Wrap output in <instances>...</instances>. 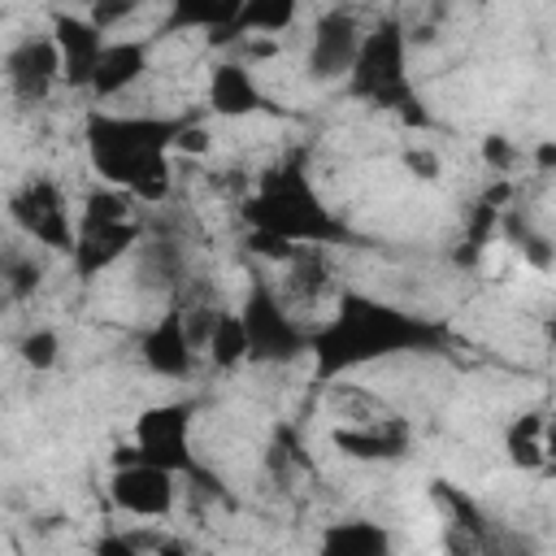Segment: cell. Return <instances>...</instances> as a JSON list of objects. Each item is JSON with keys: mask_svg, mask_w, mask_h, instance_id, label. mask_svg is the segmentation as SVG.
Segmentation results:
<instances>
[{"mask_svg": "<svg viewBox=\"0 0 556 556\" xmlns=\"http://www.w3.org/2000/svg\"><path fill=\"white\" fill-rule=\"evenodd\" d=\"M447 348V330L404 304L378 300L369 291H339L330 317L308 334V361L317 382H339L343 374L395 361L434 356Z\"/></svg>", "mask_w": 556, "mask_h": 556, "instance_id": "obj_1", "label": "cell"}, {"mask_svg": "<svg viewBox=\"0 0 556 556\" xmlns=\"http://www.w3.org/2000/svg\"><path fill=\"white\" fill-rule=\"evenodd\" d=\"M187 117H156V113H87L83 143L91 169L104 187H117L135 200H161L174 174V143Z\"/></svg>", "mask_w": 556, "mask_h": 556, "instance_id": "obj_2", "label": "cell"}, {"mask_svg": "<svg viewBox=\"0 0 556 556\" xmlns=\"http://www.w3.org/2000/svg\"><path fill=\"white\" fill-rule=\"evenodd\" d=\"M243 222L252 235H274L291 248H326L348 239V222L321 200L304 156H287L261 174L256 191L243 200Z\"/></svg>", "mask_w": 556, "mask_h": 556, "instance_id": "obj_3", "label": "cell"}, {"mask_svg": "<svg viewBox=\"0 0 556 556\" xmlns=\"http://www.w3.org/2000/svg\"><path fill=\"white\" fill-rule=\"evenodd\" d=\"M139 243H143L139 200L117 187H96L78 208V239L70 252V269L78 282H96L122 256L139 252Z\"/></svg>", "mask_w": 556, "mask_h": 556, "instance_id": "obj_4", "label": "cell"}, {"mask_svg": "<svg viewBox=\"0 0 556 556\" xmlns=\"http://www.w3.org/2000/svg\"><path fill=\"white\" fill-rule=\"evenodd\" d=\"M348 96L378 104V109H391L408 122H426L421 100H417L413 78H408V35L395 17H382L378 26L365 30L356 70L348 78Z\"/></svg>", "mask_w": 556, "mask_h": 556, "instance_id": "obj_5", "label": "cell"}, {"mask_svg": "<svg viewBox=\"0 0 556 556\" xmlns=\"http://www.w3.org/2000/svg\"><path fill=\"white\" fill-rule=\"evenodd\" d=\"M191 417H195V408L182 404V400L143 408L135 417V439H130V447H122L117 460H148V465H161V469H169L178 478H195V482L208 478V482H217L200 465V456L191 447Z\"/></svg>", "mask_w": 556, "mask_h": 556, "instance_id": "obj_6", "label": "cell"}, {"mask_svg": "<svg viewBox=\"0 0 556 556\" xmlns=\"http://www.w3.org/2000/svg\"><path fill=\"white\" fill-rule=\"evenodd\" d=\"M239 321L248 334V365H287L295 356H308V334L295 313L278 300V291L265 278H252L243 304H239Z\"/></svg>", "mask_w": 556, "mask_h": 556, "instance_id": "obj_7", "label": "cell"}, {"mask_svg": "<svg viewBox=\"0 0 556 556\" xmlns=\"http://www.w3.org/2000/svg\"><path fill=\"white\" fill-rule=\"evenodd\" d=\"M9 217H13L22 239H30V243H39L48 252H61L70 261L74 239H78V213L70 208L65 191L48 174H30L22 187H13Z\"/></svg>", "mask_w": 556, "mask_h": 556, "instance_id": "obj_8", "label": "cell"}, {"mask_svg": "<svg viewBox=\"0 0 556 556\" xmlns=\"http://www.w3.org/2000/svg\"><path fill=\"white\" fill-rule=\"evenodd\" d=\"M365 43V26L352 9H326L317 13L313 30H308V48H304V70L313 83H348L356 70Z\"/></svg>", "mask_w": 556, "mask_h": 556, "instance_id": "obj_9", "label": "cell"}, {"mask_svg": "<svg viewBox=\"0 0 556 556\" xmlns=\"http://www.w3.org/2000/svg\"><path fill=\"white\" fill-rule=\"evenodd\" d=\"M178 473L148 460H117L109 473V504L135 521H161L178 504Z\"/></svg>", "mask_w": 556, "mask_h": 556, "instance_id": "obj_10", "label": "cell"}, {"mask_svg": "<svg viewBox=\"0 0 556 556\" xmlns=\"http://www.w3.org/2000/svg\"><path fill=\"white\" fill-rule=\"evenodd\" d=\"M4 83L17 104H43L52 96V87L65 83L61 52H56L52 35H22L4 52Z\"/></svg>", "mask_w": 556, "mask_h": 556, "instance_id": "obj_11", "label": "cell"}, {"mask_svg": "<svg viewBox=\"0 0 556 556\" xmlns=\"http://www.w3.org/2000/svg\"><path fill=\"white\" fill-rule=\"evenodd\" d=\"M334 447L339 456L348 460H361V465H391L408 452L413 443V430L404 417L395 413H378V417H361V421H339L334 426Z\"/></svg>", "mask_w": 556, "mask_h": 556, "instance_id": "obj_12", "label": "cell"}, {"mask_svg": "<svg viewBox=\"0 0 556 556\" xmlns=\"http://www.w3.org/2000/svg\"><path fill=\"white\" fill-rule=\"evenodd\" d=\"M56 52H61V74H65V87L74 91H87L91 78H96V65L109 48V35L87 17V13H52V26H48Z\"/></svg>", "mask_w": 556, "mask_h": 556, "instance_id": "obj_13", "label": "cell"}, {"mask_svg": "<svg viewBox=\"0 0 556 556\" xmlns=\"http://www.w3.org/2000/svg\"><path fill=\"white\" fill-rule=\"evenodd\" d=\"M139 356H143V365H148L156 378H174V382L195 369L200 348H195V339H191V330H187V308H182V304H169V308L143 330Z\"/></svg>", "mask_w": 556, "mask_h": 556, "instance_id": "obj_14", "label": "cell"}, {"mask_svg": "<svg viewBox=\"0 0 556 556\" xmlns=\"http://www.w3.org/2000/svg\"><path fill=\"white\" fill-rule=\"evenodd\" d=\"M152 65V39H109L100 65H96V78H91V100L109 104V100H122L139 87V78L148 74Z\"/></svg>", "mask_w": 556, "mask_h": 556, "instance_id": "obj_15", "label": "cell"}, {"mask_svg": "<svg viewBox=\"0 0 556 556\" xmlns=\"http://www.w3.org/2000/svg\"><path fill=\"white\" fill-rule=\"evenodd\" d=\"M204 104H208L213 117L235 122V117L261 113V109H265V91H261L256 74L248 70V61H235V56H230V61H217V65L208 70Z\"/></svg>", "mask_w": 556, "mask_h": 556, "instance_id": "obj_16", "label": "cell"}, {"mask_svg": "<svg viewBox=\"0 0 556 556\" xmlns=\"http://www.w3.org/2000/svg\"><path fill=\"white\" fill-rule=\"evenodd\" d=\"M391 552H395V539L374 517L326 521L317 534V547H313V556H391Z\"/></svg>", "mask_w": 556, "mask_h": 556, "instance_id": "obj_17", "label": "cell"}, {"mask_svg": "<svg viewBox=\"0 0 556 556\" xmlns=\"http://www.w3.org/2000/svg\"><path fill=\"white\" fill-rule=\"evenodd\" d=\"M547 413H517L504 426V452L521 473H552L547 465Z\"/></svg>", "mask_w": 556, "mask_h": 556, "instance_id": "obj_18", "label": "cell"}, {"mask_svg": "<svg viewBox=\"0 0 556 556\" xmlns=\"http://www.w3.org/2000/svg\"><path fill=\"white\" fill-rule=\"evenodd\" d=\"M204 356H208V365H217V369L248 365V334H243L239 308H217L213 330H208V339H204Z\"/></svg>", "mask_w": 556, "mask_h": 556, "instance_id": "obj_19", "label": "cell"}, {"mask_svg": "<svg viewBox=\"0 0 556 556\" xmlns=\"http://www.w3.org/2000/svg\"><path fill=\"white\" fill-rule=\"evenodd\" d=\"M295 22V4L291 0H248L239 4V22H235V39L248 35H282Z\"/></svg>", "mask_w": 556, "mask_h": 556, "instance_id": "obj_20", "label": "cell"}, {"mask_svg": "<svg viewBox=\"0 0 556 556\" xmlns=\"http://www.w3.org/2000/svg\"><path fill=\"white\" fill-rule=\"evenodd\" d=\"M17 356L35 369V374H48L56 361H61V334L52 326H35L17 339Z\"/></svg>", "mask_w": 556, "mask_h": 556, "instance_id": "obj_21", "label": "cell"}, {"mask_svg": "<svg viewBox=\"0 0 556 556\" xmlns=\"http://www.w3.org/2000/svg\"><path fill=\"white\" fill-rule=\"evenodd\" d=\"M508 230H513V239H517V248H521V256H526L530 265H552L556 248L547 243V235H539V230H534L526 217H521V222L513 217V222H508Z\"/></svg>", "mask_w": 556, "mask_h": 556, "instance_id": "obj_22", "label": "cell"}, {"mask_svg": "<svg viewBox=\"0 0 556 556\" xmlns=\"http://www.w3.org/2000/svg\"><path fill=\"white\" fill-rule=\"evenodd\" d=\"M4 287H9V295H26V291H35L39 287V265H35V256H17V252H9V261H4Z\"/></svg>", "mask_w": 556, "mask_h": 556, "instance_id": "obj_23", "label": "cell"}, {"mask_svg": "<svg viewBox=\"0 0 556 556\" xmlns=\"http://www.w3.org/2000/svg\"><path fill=\"white\" fill-rule=\"evenodd\" d=\"M135 13H139V4H130V0H122V4H117V0L109 4V0H104V4H91V9H87V17H91L109 39H113V30H117L122 22H130Z\"/></svg>", "mask_w": 556, "mask_h": 556, "instance_id": "obj_24", "label": "cell"}, {"mask_svg": "<svg viewBox=\"0 0 556 556\" xmlns=\"http://www.w3.org/2000/svg\"><path fill=\"white\" fill-rule=\"evenodd\" d=\"M91 556H156V552L139 547L130 534H104V539L91 547Z\"/></svg>", "mask_w": 556, "mask_h": 556, "instance_id": "obj_25", "label": "cell"}, {"mask_svg": "<svg viewBox=\"0 0 556 556\" xmlns=\"http://www.w3.org/2000/svg\"><path fill=\"white\" fill-rule=\"evenodd\" d=\"M404 169H408L413 178H439V169H443V165H439V156H434L430 148H421V143H417V148H408V152H404Z\"/></svg>", "mask_w": 556, "mask_h": 556, "instance_id": "obj_26", "label": "cell"}, {"mask_svg": "<svg viewBox=\"0 0 556 556\" xmlns=\"http://www.w3.org/2000/svg\"><path fill=\"white\" fill-rule=\"evenodd\" d=\"M534 165H539V169H556V139H543V143L534 148Z\"/></svg>", "mask_w": 556, "mask_h": 556, "instance_id": "obj_27", "label": "cell"}, {"mask_svg": "<svg viewBox=\"0 0 556 556\" xmlns=\"http://www.w3.org/2000/svg\"><path fill=\"white\" fill-rule=\"evenodd\" d=\"M543 434H547V465L556 469V413H547V430Z\"/></svg>", "mask_w": 556, "mask_h": 556, "instance_id": "obj_28", "label": "cell"}, {"mask_svg": "<svg viewBox=\"0 0 556 556\" xmlns=\"http://www.w3.org/2000/svg\"><path fill=\"white\" fill-rule=\"evenodd\" d=\"M547 343L556 348V321H547Z\"/></svg>", "mask_w": 556, "mask_h": 556, "instance_id": "obj_29", "label": "cell"}]
</instances>
